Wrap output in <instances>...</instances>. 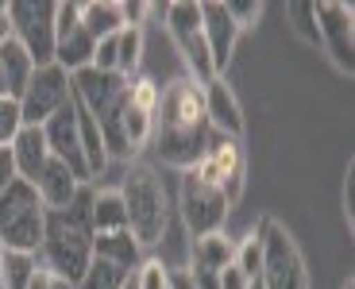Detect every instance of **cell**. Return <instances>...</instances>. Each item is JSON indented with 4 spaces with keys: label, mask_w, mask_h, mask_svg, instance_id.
<instances>
[{
    "label": "cell",
    "mask_w": 355,
    "mask_h": 289,
    "mask_svg": "<svg viewBox=\"0 0 355 289\" xmlns=\"http://www.w3.org/2000/svg\"><path fill=\"white\" fill-rule=\"evenodd\" d=\"M151 143L159 150L162 166H174L182 174L205 158V150L213 143V128L205 120V93L193 78H174L159 93Z\"/></svg>",
    "instance_id": "cell-1"
},
{
    "label": "cell",
    "mask_w": 355,
    "mask_h": 289,
    "mask_svg": "<svg viewBox=\"0 0 355 289\" xmlns=\"http://www.w3.org/2000/svg\"><path fill=\"white\" fill-rule=\"evenodd\" d=\"M93 185H81L78 197L70 201V209L46 212V228H43V243L35 251L39 270H46L51 278H62L70 286H78L85 266L93 263Z\"/></svg>",
    "instance_id": "cell-2"
},
{
    "label": "cell",
    "mask_w": 355,
    "mask_h": 289,
    "mask_svg": "<svg viewBox=\"0 0 355 289\" xmlns=\"http://www.w3.org/2000/svg\"><path fill=\"white\" fill-rule=\"evenodd\" d=\"M73 100L93 116L105 139V155L112 158H132V147L124 139V112H128V78L120 73H101V70H81L73 73Z\"/></svg>",
    "instance_id": "cell-3"
},
{
    "label": "cell",
    "mask_w": 355,
    "mask_h": 289,
    "mask_svg": "<svg viewBox=\"0 0 355 289\" xmlns=\"http://www.w3.org/2000/svg\"><path fill=\"white\" fill-rule=\"evenodd\" d=\"M120 197H124L128 212V231L139 243V251L159 247L170 228V193L159 170L151 162H132L124 174V185H120Z\"/></svg>",
    "instance_id": "cell-4"
},
{
    "label": "cell",
    "mask_w": 355,
    "mask_h": 289,
    "mask_svg": "<svg viewBox=\"0 0 355 289\" xmlns=\"http://www.w3.org/2000/svg\"><path fill=\"white\" fill-rule=\"evenodd\" d=\"M46 228V204L39 201V193L31 182H12L0 193V243L4 251L35 254L43 243Z\"/></svg>",
    "instance_id": "cell-5"
},
{
    "label": "cell",
    "mask_w": 355,
    "mask_h": 289,
    "mask_svg": "<svg viewBox=\"0 0 355 289\" xmlns=\"http://www.w3.org/2000/svg\"><path fill=\"white\" fill-rule=\"evenodd\" d=\"M255 236L263 243V270H259L263 289H309V270H305L302 251L275 216H259Z\"/></svg>",
    "instance_id": "cell-6"
},
{
    "label": "cell",
    "mask_w": 355,
    "mask_h": 289,
    "mask_svg": "<svg viewBox=\"0 0 355 289\" xmlns=\"http://www.w3.org/2000/svg\"><path fill=\"white\" fill-rule=\"evenodd\" d=\"M166 31L174 39L178 54L186 62V78H193L197 85H209L216 78L213 58H209V43H205V27H201V4L197 0H174L166 4Z\"/></svg>",
    "instance_id": "cell-7"
},
{
    "label": "cell",
    "mask_w": 355,
    "mask_h": 289,
    "mask_svg": "<svg viewBox=\"0 0 355 289\" xmlns=\"http://www.w3.org/2000/svg\"><path fill=\"white\" fill-rule=\"evenodd\" d=\"M178 209H182V220L193 231V239H201V236H213V231H224V220H228L232 204L220 185H209L193 170H186L182 174V189H178Z\"/></svg>",
    "instance_id": "cell-8"
},
{
    "label": "cell",
    "mask_w": 355,
    "mask_h": 289,
    "mask_svg": "<svg viewBox=\"0 0 355 289\" xmlns=\"http://www.w3.org/2000/svg\"><path fill=\"white\" fill-rule=\"evenodd\" d=\"M12 39L31 54L35 66L54 62V0H12L8 4Z\"/></svg>",
    "instance_id": "cell-9"
},
{
    "label": "cell",
    "mask_w": 355,
    "mask_h": 289,
    "mask_svg": "<svg viewBox=\"0 0 355 289\" xmlns=\"http://www.w3.org/2000/svg\"><path fill=\"white\" fill-rule=\"evenodd\" d=\"M73 100V81L62 66H39L27 81L24 96H19V116H24V128H43L58 108H66Z\"/></svg>",
    "instance_id": "cell-10"
},
{
    "label": "cell",
    "mask_w": 355,
    "mask_h": 289,
    "mask_svg": "<svg viewBox=\"0 0 355 289\" xmlns=\"http://www.w3.org/2000/svg\"><path fill=\"white\" fill-rule=\"evenodd\" d=\"M193 174L209 185H220L228 204H236L243 197V182H248V155H243V143L213 132V143H209L205 158L193 166Z\"/></svg>",
    "instance_id": "cell-11"
},
{
    "label": "cell",
    "mask_w": 355,
    "mask_h": 289,
    "mask_svg": "<svg viewBox=\"0 0 355 289\" xmlns=\"http://www.w3.org/2000/svg\"><path fill=\"white\" fill-rule=\"evenodd\" d=\"M93 51H97V39L81 27V4L73 0L54 4V66H62L73 78L93 66Z\"/></svg>",
    "instance_id": "cell-12"
},
{
    "label": "cell",
    "mask_w": 355,
    "mask_h": 289,
    "mask_svg": "<svg viewBox=\"0 0 355 289\" xmlns=\"http://www.w3.org/2000/svg\"><path fill=\"white\" fill-rule=\"evenodd\" d=\"M355 12L352 4H340V0H320L317 4V31H320V46L332 54L344 73L355 70Z\"/></svg>",
    "instance_id": "cell-13"
},
{
    "label": "cell",
    "mask_w": 355,
    "mask_h": 289,
    "mask_svg": "<svg viewBox=\"0 0 355 289\" xmlns=\"http://www.w3.org/2000/svg\"><path fill=\"white\" fill-rule=\"evenodd\" d=\"M43 135H46V147H51V158H58L81 185H93L85 166V150H81V132H78V105H66L43 123Z\"/></svg>",
    "instance_id": "cell-14"
},
{
    "label": "cell",
    "mask_w": 355,
    "mask_h": 289,
    "mask_svg": "<svg viewBox=\"0 0 355 289\" xmlns=\"http://www.w3.org/2000/svg\"><path fill=\"white\" fill-rule=\"evenodd\" d=\"M201 27H205V43H209V58H213V73L224 78L232 51H236V39H240V27L224 12V0H201Z\"/></svg>",
    "instance_id": "cell-15"
},
{
    "label": "cell",
    "mask_w": 355,
    "mask_h": 289,
    "mask_svg": "<svg viewBox=\"0 0 355 289\" xmlns=\"http://www.w3.org/2000/svg\"><path fill=\"white\" fill-rule=\"evenodd\" d=\"M205 93V120L216 135H228V139H243V108L232 93V85L224 78H213L209 85H201Z\"/></svg>",
    "instance_id": "cell-16"
},
{
    "label": "cell",
    "mask_w": 355,
    "mask_h": 289,
    "mask_svg": "<svg viewBox=\"0 0 355 289\" xmlns=\"http://www.w3.org/2000/svg\"><path fill=\"white\" fill-rule=\"evenodd\" d=\"M12 158H16V174L19 182H39L43 166L51 162V147H46L43 128H19L16 143H12Z\"/></svg>",
    "instance_id": "cell-17"
},
{
    "label": "cell",
    "mask_w": 355,
    "mask_h": 289,
    "mask_svg": "<svg viewBox=\"0 0 355 289\" xmlns=\"http://www.w3.org/2000/svg\"><path fill=\"white\" fill-rule=\"evenodd\" d=\"M78 189H81V182L62 166V162H58V158L46 162L43 174H39V182H35V193H39V201L46 204V212L70 209V201L78 197Z\"/></svg>",
    "instance_id": "cell-18"
},
{
    "label": "cell",
    "mask_w": 355,
    "mask_h": 289,
    "mask_svg": "<svg viewBox=\"0 0 355 289\" xmlns=\"http://www.w3.org/2000/svg\"><path fill=\"white\" fill-rule=\"evenodd\" d=\"M35 70L39 66L31 62V54H27L12 35L0 43V73H4V96H8V100H19V96H24V89H27V81H31Z\"/></svg>",
    "instance_id": "cell-19"
},
{
    "label": "cell",
    "mask_w": 355,
    "mask_h": 289,
    "mask_svg": "<svg viewBox=\"0 0 355 289\" xmlns=\"http://www.w3.org/2000/svg\"><path fill=\"white\" fill-rule=\"evenodd\" d=\"M93 259H105V263H116L120 270L135 274V266L143 263V251L132 239V231H112V236H93Z\"/></svg>",
    "instance_id": "cell-20"
},
{
    "label": "cell",
    "mask_w": 355,
    "mask_h": 289,
    "mask_svg": "<svg viewBox=\"0 0 355 289\" xmlns=\"http://www.w3.org/2000/svg\"><path fill=\"white\" fill-rule=\"evenodd\" d=\"M89 220H93V236L128 231V212H124V197H120V189H101V193H93Z\"/></svg>",
    "instance_id": "cell-21"
},
{
    "label": "cell",
    "mask_w": 355,
    "mask_h": 289,
    "mask_svg": "<svg viewBox=\"0 0 355 289\" xmlns=\"http://www.w3.org/2000/svg\"><path fill=\"white\" fill-rule=\"evenodd\" d=\"M81 27H85L97 43L108 35H116V31H124L120 0H85V4H81Z\"/></svg>",
    "instance_id": "cell-22"
},
{
    "label": "cell",
    "mask_w": 355,
    "mask_h": 289,
    "mask_svg": "<svg viewBox=\"0 0 355 289\" xmlns=\"http://www.w3.org/2000/svg\"><path fill=\"white\" fill-rule=\"evenodd\" d=\"M236 259V243H232L224 231H213V236H201L193 243V266H205V270H216L220 274L224 266H232Z\"/></svg>",
    "instance_id": "cell-23"
},
{
    "label": "cell",
    "mask_w": 355,
    "mask_h": 289,
    "mask_svg": "<svg viewBox=\"0 0 355 289\" xmlns=\"http://www.w3.org/2000/svg\"><path fill=\"white\" fill-rule=\"evenodd\" d=\"M143 62V27H124L116 35V73L132 81Z\"/></svg>",
    "instance_id": "cell-24"
},
{
    "label": "cell",
    "mask_w": 355,
    "mask_h": 289,
    "mask_svg": "<svg viewBox=\"0 0 355 289\" xmlns=\"http://www.w3.org/2000/svg\"><path fill=\"white\" fill-rule=\"evenodd\" d=\"M39 263L35 254H19V251H4V270H0V289H27L35 278Z\"/></svg>",
    "instance_id": "cell-25"
},
{
    "label": "cell",
    "mask_w": 355,
    "mask_h": 289,
    "mask_svg": "<svg viewBox=\"0 0 355 289\" xmlns=\"http://www.w3.org/2000/svg\"><path fill=\"white\" fill-rule=\"evenodd\" d=\"M132 278L128 270H120L116 263H105V259H93L81 274V281L73 289H124V281Z\"/></svg>",
    "instance_id": "cell-26"
},
{
    "label": "cell",
    "mask_w": 355,
    "mask_h": 289,
    "mask_svg": "<svg viewBox=\"0 0 355 289\" xmlns=\"http://www.w3.org/2000/svg\"><path fill=\"white\" fill-rule=\"evenodd\" d=\"M286 16H290V27L297 31V39L309 46H320V31H317V4L313 0H293L286 4Z\"/></svg>",
    "instance_id": "cell-27"
},
{
    "label": "cell",
    "mask_w": 355,
    "mask_h": 289,
    "mask_svg": "<svg viewBox=\"0 0 355 289\" xmlns=\"http://www.w3.org/2000/svg\"><path fill=\"white\" fill-rule=\"evenodd\" d=\"M232 266L243 274V278H259V270H263V243H259V236L251 231L243 243H236V259H232Z\"/></svg>",
    "instance_id": "cell-28"
},
{
    "label": "cell",
    "mask_w": 355,
    "mask_h": 289,
    "mask_svg": "<svg viewBox=\"0 0 355 289\" xmlns=\"http://www.w3.org/2000/svg\"><path fill=\"white\" fill-rule=\"evenodd\" d=\"M24 128V116H19V105L8 100V96H0V147H12Z\"/></svg>",
    "instance_id": "cell-29"
},
{
    "label": "cell",
    "mask_w": 355,
    "mask_h": 289,
    "mask_svg": "<svg viewBox=\"0 0 355 289\" xmlns=\"http://www.w3.org/2000/svg\"><path fill=\"white\" fill-rule=\"evenodd\" d=\"M224 12L232 16V24L240 31H248V27H255L263 19V4L259 0H224Z\"/></svg>",
    "instance_id": "cell-30"
},
{
    "label": "cell",
    "mask_w": 355,
    "mask_h": 289,
    "mask_svg": "<svg viewBox=\"0 0 355 289\" xmlns=\"http://www.w3.org/2000/svg\"><path fill=\"white\" fill-rule=\"evenodd\" d=\"M166 274H170V266H162L159 259H143L132 278L139 289H166Z\"/></svg>",
    "instance_id": "cell-31"
},
{
    "label": "cell",
    "mask_w": 355,
    "mask_h": 289,
    "mask_svg": "<svg viewBox=\"0 0 355 289\" xmlns=\"http://www.w3.org/2000/svg\"><path fill=\"white\" fill-rule=\"evenodd\" d=\"M120 12H124V27H143V19L151 16V4L147 0H120Z\"/></svg>",
    "instance_id": "cell-32"
},
{
    "label": "cell",
    "mask_w": 355,
    "mask_h": 289,
    "mask_svg": "<svg viewBox=\"0 0 355 289\" xmlns=\"http://www.w3.org/2000/svg\"><path fill=\"white\" fill-rule=\"evenodd\" d=\"M16 158H12V147H0V193L16 182Z\"/></svg>",
    "instance_id": "cell-33"
},
{
    "label": "cell",
    "mask_w": 355,
    "mask_h": 289,
    "mask_svg": "<svg viewBox=\"0 0 355 289\" xmlns=\"http://www.w3.org/2000/svg\"><path fill=\"white\" fill-rule=\"evenodd\" d=\"M189 278H193L197 289H220V274L205 270V266H189Z\"/></svg>",
    "instance_id": "cell-34"
},
{
    "label": "cell",
    "mask_w": 355,
    "mask_h": 289,
    "mask_svg": "<svg viewBox=\"0 0 355 289\" xmlns=\"http://www.w3.org/2000/svg\"><path fill=\"white\" fill-rule=\"evenodd\" d=\"M344 216L347 224H355V162L347 166V182H344Z\"/></svg>",
    "instance_id": "cell-35"
},
{
    "label": "cell",
    "mask_w": 355,
    "mask_h": 289,
    "mask_svg": "<svg viewBox=\"0 0 355 289\" xmlns=\"http://www.w3.org/2000/svg\"><path fill=\"white\" fill-rule=\"evenodd\" d=\"M220 289H248V278H243L236 266H224L220 270Z\"/></svg>",
    "instance_id": "cell-36"
},
{
    "label": "cell",
    "mask_w": 355,
    "mask_h": 289,
    "mask_svg": "<svg viewBox=\"0 0 355 289\" xmlns=\"http://www.w3.org/2000/svg\"><path fill=\"white\" fill-rule=\"evenodd\" d=\"M166 289H197V286H193V278H189V270H170Z\"/></svg>",
    "instance_id": "cell-37"
},
{
    "label": "cell",
    "mask_w": 355,
    "mask_h": 289,
    "mask_svg": "<svg viewBox=\"0 0 355 289\" xmlns=\"http://www.w3.org/2000/svg\"><path fill=\"white\" fill-rule=\"evenodd\" d=\"M12 35V24H8V4H0V43Z\"/></svg>",
    "instance_id": "cell-38"
},
{
    "label": "cell",
    "mask_w": 355,
    "mask_h": 289,
    "mask_svg": "<svg viewBox=\"0 0 355 289\" xmlns=\"http://www.w3.org/2000/svg\"><path fill=\"white\" fill-rule=\"evenodd\" d=\"M27 289H51V274L35 270V278H31V286H27Z\"/></svg>",
    "instance_id": "cell-39"
},
{
    "label": "cell",
    "mask_w": 355,
    "mask_h": 289,
    "mask_svg": "<svg viewBox=\"0 0 355 289\" xmlns=\"http://www.w3.org/2000/svg\"><path fill=\"white\" fill-rule=\"evenodd\" d=\"M51 289H73L70 281H62V278H51Z\"/></svg>",
    "instance_id": "cell-40"
},
{
    "label": "cell",
    "mask_w": 355,
    "mask_h": 289,
    "mask_svg": "<svg viewBox=\"0 0 355 289\" xmlns=\"http://www.w3.org/2000/svg\"><path fill=\"white\" fill-rule=\"evenodd\" d=\"M248 289H263V278H251V281H248Z\"/></svg>",
    "instance_id": "cell-41"
},
{
    "label": "cell",
    "mask_w": 355,
    "mask_h": 289,
    "mask_svg": "<svg viewBox=\"0 0 355 289\" xmlns=\"http://www.w3.org/2000/svg\"><path fill=\"white\" fill-rule=\"evenodd\" d=\"M344 289H355V278H352V274H347V281H344Z\"/></svg>",
    "instance_id": "cell-42"
},
{
    "label": "cell",
    "mask_w": 355,
    "mask_h": 289,
    "mask_svg": "<svg viewBox=\"0 0 355 289\" xmlns=\"http://www.w3.org/2000/svg\"><path fill=\"white\" fill-rule=\"evenodd\" d=\"M124 289H139V286H135V278H128V281H124Z\"/></svg>",
    "instance_id": "cell-43"
},
{
    "label": "cell",
    "mask_w": 355,
    "mask_h": 289,
    "mask_svg": "<svg viewBox=\"0 0 355 289\" xmlns=\"http://www.w3.org/2000/svg\"><path fill=\"white\" fill-rule=\"evenodd\" d=\"M0 270H4V243H0Z\"/></svg>",
    "instance_id": "cell-44"
},
{
    "label": "cell",
    "mask_w": 355,
    "mask_h": 289,
    "mask_svg": "<svg viewBox=\"0 0 355 289\" xmlns=\"http://www.w3.org/2000/svg\"><path fill=\"white\" fill-rule=\"evenodd\" d=\"M0 96H4V73H0Z\"/></svg>",
    "instance_id": "cell-45"
}]
</instances>
